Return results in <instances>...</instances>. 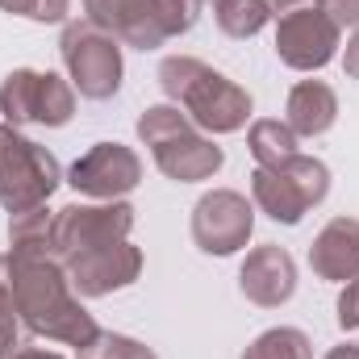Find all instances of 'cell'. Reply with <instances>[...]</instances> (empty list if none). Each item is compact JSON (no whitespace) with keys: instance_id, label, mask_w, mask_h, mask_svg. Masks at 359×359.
I'll return each instance as SVG.
<instances>
[{"instance_id":"14","label":"cell","mask_w":359,"mask_h":359,"mask_svg":"<svg viewBox=\"0 0 359 359\" xmlns=\"http://www.w3.org/2000/svg\"><path fill=\"white\" fill-rule=\"evenodd\" d=\"M84 17L104 34H113L117 42L138 46V50H155L168 42L155 21L151 0H84Z\"/></svg>"},{"instance_id":"24","label":"cell","mask_w":359,"mask_h":359,"mask_svg":"<svg viewBox=\"0 0 359 359\" xmlns=\"http://www.w3.org/2000/svg\"><path fill=\"white\" fill-rule=\"evenodd\" d=\"M4 13H17V17H29V21H63L72 0H0Z\"/></svg>"},{"instance_id":"15","label":"cell","mask_w":359,"mask_h":359,"mask_svg":"<svg viewBox=\"0 0 359 359\" xmlns=\"http://www.w3.org/2000/svg\"><path fill=\"white\" fill-rule=\"evenodd\" d=\"M309 268L322 280L347 284L359 276V217H334L309 243Z\"/></svg>"},{"instance_id":"10","label":"cell","mask_w":359,"mask_h":359,"mask_svg":"<svg viewBox=\"0 0 359 359\" xmlns=\"http://www.w3.org/2000/svg\"><path fill=\"white\" fill-rule=\"evenodd\" d=\"M255 230V201L234 188H213L192 209V243L205 255H234L251 243Z\"/></svg>"},{"instance_id":"22","label":"cell","mask_w":359,"mask_h":359,"mask_svg":"<svg viewBox=\"0 0 359 359\" xmlns=\"http://www.w3.org/2000/svg\"><path fill=\"white\" fill-rule=\"evenodd\" d=\"M201 4L205 0H151L155 8V21L163 29V38H176V34H188L201 17Z\"/></svg>"},{"instance_id":"8","label":"cell","mask_w":359,"mask_h":359,"mask_svg":"<svg viewBox=\"0 0 359 359\" xmlns=\"http://www.w3.org/2000/svg\"><path fill=\"white\" fill-rule=\"evenodd\" d=\"M134 230V205L126 201H96V205H63L55 209V255L67 264L84 251L126 243Z\"/></svg>"},{"instance_id":"9","label":"cell","mask_w":359,"mask_h":359,"mask_svg":"<svg viewBox=\"0 0 359 359\" xmlns=\"http://www.w3.org/2000/svg\"><path fill=\"white\" fill-rule=\"evenodd\" d=\"M339 38L343 29L318 4H301L276 17V55L292 72H322L339 55Z\"/></svg>"},{"instance_id":"12","label":"cell","mask_w":359,"mask_h":359,"mask_svg":"<svg viewBox=\"0 0 359 359\" xmlns=\"http://www.w3.org/2000/svg\"><path fill=\"white\" fill-rule=\"evenodd\" d=\"M63 268H67L72 288L80 297H109L117 288H130L142 276V251L126 238V243H109V247L84 251V255L67 259Z\"/></svg>"},{"instance_id":"30","label":"cell","mask_w":359,"mask_h":359,"mask_svg":"<svg viewBox=\"0 0 359 359\" xmlns=\"http://www.w3.org/2000/svg\"><path fill=\"white\" fill-rule=\"evenodd\" d=\"M268 4H271V13L280 17V13H288V8H301L305 0H268Z\"/></svg>"},{"instance_id":"25","label":"cell","mask_w":359,"mask_h":359,"mask_svg":"<svg viewBox=\"0 0 359 359\" xmlns=\"http://www.w3.org/2000/svg\"><path fill=\"white\" fill-rule=\"evenodd\" d=\"M339 326L343 330H359V276L343 284L339 292Z\"/></svg>"},{"instance_id":"17","label":"cell","mask_w":359,"mask_h":359,"mask_svg":"<svg viewBox=\"0 0 359 359\" xmlns=\"http://www.w3.org/2000/svg\"><path fill=\"white\" fill-rule=\"evenodd\" d=\"M247 147H251V155H255L259 168H276V163H284V159H292L301 151V138L288 130V121L264 117V121H255L247 130Z\"/></svg>"},{"instance_id":"23","label":"cell","mask_w":359,"mask_h":359,"mask_svg":"<svg viewBox=\"0 0 359 359\" xmlns=\"http://www.w3.org/2000/svg\"><path fill=\"white\" fill-rule=\"evenodd\" d=\"M80 355L84 359H159L151 347H142L138 339H126V334H100Z\"/></svg>"},{"instance_id":"29","label":"cell","mask_w":359,"mask_h":359,"mask_svg":"<svg viewBox=\"0 0 359 359\" xmlns=\"http://www.w3.org/2000/svg\"><path fill=\"white\" fill-rule=\"evenodd\" d=\"M326 359H359V343H343V347H334Z\"/></svg>"},{"instance_id":"3","label":"cell","mask_w":359,"mask_h":359,"mask_svg":"<svg viewBox=\"0 0 359 359\" xmlns=\"http://www.w3.org/2000/svg\"><path fill=\"white\" fill-rule=\"evenodd\" d=\"M138 138L151 147L155 168L176 184H201L222 172L226 155L222 147H213V138L205 130H196L176 104H151L138 117Z\"/></svg>"},{"instance_id":"26","label":"cell","mask_w":359,"mask_h":359,"mask_svg":"<svg viewBox=\"0 0 359 359\" xmlns=\"http://www.w3.org/2000/svg\"><path fill=\"white\" fill-rule=\"evenodd\" d=\"M318 8H322L339 29H355L359 25V0H318Z\"/></svg>"},{"instance_id":"16","label":"cell","mask_w":359,"mask_h":359,"mask_svg":"<svg viewBox=\"0 0 359 359\" xmlns=\"http://www.w3.org/2000/svg\"><path fill=\"white\" fill-rule=\"evenodd\" d=\"M339 117V96L326 80H301L288 92V104H284V121L297 138H318L334 126Z\"/></svg>"},{"instance_id":"18","label":"cell","mask_w":359,"mask_h":359,"mask_svg":"<svg viewBox=\"0 0 359 359\" xmlns=\"http://www.w3.org/2000/svg\"><path fill=\"white\" fill-rule=\"evenodd\" d=\"M8 247L29 255H55V213L46 205L8 217Z\"/></svg>"},{"instance_id":"4","label":"cell","mask_w":359,"mask_h":359,"mask_svg":"<svg viewBox=\"0 0 359 359\" xmlns=\"http://www.w3.org/2000/svg\"><path fill=\"white\" fill-rule=\"evenodd\" d=\"M330 192V168L313 155H292L276 168H255L251 172V201L264 209L271 222L297 226L313 205H322Z\"/></svg>"},{"instance_id":"2","label":"cell","mask_w":359,"mask_h":359,"mask_svg":"<svg viewBox=\"0 0 359 359\" xmlns=\"http://www.w3.org/2000/svg\"><path fill=\"white\" fill-rule=\"evenodd\" d=\"M159 88L168 100L184 109V117L205 134H234L251 121V92L230 76L213 72L192 55H172L159 63Z\"/></svg>"},{"instance_id":"5","label":"cell","mask_w":359,"mask_h":359,"mask_svg":"<svg viewBox=\"0 0 359 359\" xmlns=\"http://www.w3.org/2000/svg\"><path fill=\"white\" fill-rule=\"evenodd\" d=\"M59 184L63 168L46 147L25 138L17 126H0V205L8 209V217L46 205Z\"/></svg>"},{"instance_id":"28","label":"cell","mask_w":359,"mask_h":359,"mask_svg":"<svg viewBox=\"0 0 359 359\" xmlns=\"http://www.w3.org/2000/svg\"><path fill=\"white\" fill-rule=\"evenodd\" d=\"M13 359H63V355H59V351H50V347H34V343H25ZM80 359H84V355H80Z\"/></svg>"},{"instance_id":"20","label":"cell","mask_w":359,"mask_h":359,"mask_svg":"<svg viewBox=\"0 0 359 359\" xmlns=\"http://www.w3.org/2000/svg\"><path fill=\"white\" fill-rule=\"evenodd\" d=\"M243 359H313V343L297 326H276V330H264L243 351Z\"/></svg>"},{"instance_id":"21","label":"cell","mask_w":359,"mask_h":359,"mask_svg":"<svg viewBox=\"0 0 359 359\" xmlns=\"http://www.w3.org/2000/svg\"><path fill=\"white\" fill-rule=\"evenodd\" d=\"M29 343V330L17 313L13 301V280H8V255H0V359H13Z\"/></svg>"},{"instance_id":"19","label":"cell","mask_w":359,"mask_h":359,"mask_svg":"<svg viewBox=\"0 0 359 359\" xmlns=\"http://www.w3.org/2000/svg\"><path fill=\"white\" fill-rule=\"evenodd\" d=\"M213 17L230 38H255L271 21L268 0H213Z\"/></svg>"},{"instance_id":"13","label":"cell","mask_w":359,"mask_h":359,"mask_svg":"<svg viewBox=\"0 0 359 359\" xmlns=\"http://www.w3.org/2000/svg\"><path fill=\"white\" fill-rule=\"evenodd\" d=\"M238 288L247 301L264 305V309H280L284 301H292L297 292V264L284 247L264 243L255 251H247L243 268H238Z\"/></svg>"},{"instance_id":"6","label":"cell","mask_w":359,"mask_h":359,"mask_svg":"<svg viewBox=\"0 0 359 359\" xmlns=\"http://www.w3.org/2000/svg\"><path fill=\"white\" fill-rule=\"evenodd\" d=\"M59 55L63 67L72 76V88L88 100H109L121 88V46L113 34H104L100 25L84 21H67L63 38H59Z\"/></svg>"},{"instance_id":"27","label":"cell","mask_w":359,"mask_h":359,"mask_svg":"<svg viewBox=\"0 0 359 359\" xmlns=\"http://www.w3.org/2000/svg\"><path fill=\"white\" fill-rule=\"evenodd\" d=\"M343 67H347L351 80H359V25L351 29V42H347V50H343Z\"/></svg>"},{"instance_id":"7","label":"cell","mask_w":359,"mask_h":359,"mask_svg":"<svg viewBox=\"0 0 359 359\" xmlns=\"http://www.w3.org/2000/svg\"><path fill=\"white\" fill-rule=\"evenodd\" d=\"M0 113L4 126H67L76 113V88L55 76V72H34V67H17L4 76L0 84Z\"/></svg>"},{"instance_id":"1","label":"cell","mask_w":359,"mask_h":359,"mask_svg":"<svg viewBox=\"0 0 359 359\" xmlns=\"http://www.w3.org/2000/svg\"><path fill=\"white\" fill-rule=\"evenodd\" d=\"M8 280H13V301L29 334L88 351L100 339V326L88 309L80 305L72 276L59 255H29V251H8Z\"/></svg>"},{"instance_id":"11","label":"cell","mask_w":359,"mask_h":359,"mask_svg":"<svg viewBox=\"0 0 359 359\" xmlns=\"http://www.w3.org/2000/svg\"><path fill=\"white\" fill-rule=\"evenodd\" d=\"M67 184L88 201H121L142 184V159L121 142H96L72 163Z\"/></svg>"}]
</instances>
